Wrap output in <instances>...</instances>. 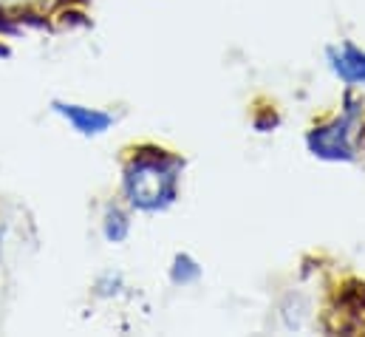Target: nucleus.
Instances as JSON below:
<instances>
[{
  "mask_svg": "<svg viewBox=\"0 0 365 337\" xmlns=\"http://www.w3.org/2000/svg\"><path fill=\"white\" fill-rule=\"evenodd\" d=\"M201 278V266L190 258V255H176L173 258V266H170V281L176 286H190Z\"/></svg>",
  "mask_w": 365,
  "mask_h": 337,
  "instance_id": "6",
  "label": "nucleus"
},
{
  "mask_svg": "<svg viewBox=\"0 0 365 337\" xmlns=\"http://www.w3.org/2000/svg\"><path fill=\"white\" fill-rule=\"evenodd\" d=\"M102 233H105V238H108L110 244L125 241L128 233H130V221H128V216H125L119 207H110V210L105 213V227H102Z\"/></svg>",
  "mask_w": 365,
  "mask_h": 337,
  "instance_id": "5",
  "label": "nucleus"
},
{
  "mask_svg": "<svg viewBox=\"0 0 365 337\" xmlns=\"http://www.w3.org/2000/svg\"><path fill=\"white\" fill-rule=\"evenodd\" d=\"M329 66L346 85H365V51L343 43L329 49Z\"/></svg>",
  "mask_w": 365,
  "mask_h": 337,
  "instance_id": "4",
  "label": "nucleus"
},
{
  "mask_svg": "<svg viewBox=\"0 0 365 337\" xmlns=\"http://www.w3.org/2000/svg\"><path fill=\"white\" fill-rule=\"evenodd\" d=\"M360 116H363V102L346 99V108L334 122L314 128L306 136L309 151L326 162H351L354 159V131L360 125Z\"/></svg>",
  "mask_w": 365,
  "mask_h": 337,
  "instance_id": "2",
  "label": "nucleus"
},
{
  "mask_svg": "<svg viewBox=\"0 0 365 337\" xmlns=\"http://www.w3.org/2000/svg\"><path fill=\"white\" fill-rule=\"evenodd\" d=\"M51 0H0V11H20V9H40Z\"/></svg>",
  "mask_w": 365,
  "mask_h": 337,
  "instance_id": "7",
  "label": "nucleus"
},
{
  "mask_svg": "<svg viewBox=\"0 0 365 337\" xmlns=\"http://www.w3.org/2000/svg\"><path fill=\"white\" fill-rule=\"evenodd\" d=\"M182 165L165 154L133 159L125 170V196L136 210L159 213L176 201Z\"/></svg>",
  "mask_w": 365,
  "mask_h": 337,
  "instance_id": "1",
  "label": "nucleus"
},
{
  "mask_svg": "<svg viewBox=\"0 0 365 337\" xmlns=\"http://www.w3.org/2000/svg\"><path fill=\"white\" fill-rule=\"evenodd\" d=\"M54 111L68 119V125H74V131H80L83 136H99L110 128L113 116L96 108H86V105H71V102H54Z\"/></svg>",
  "mask_w": 365,
  "mask_h": 337,
  "instance_id": "3",
  "label": "nucleus"
}]
</instances>
